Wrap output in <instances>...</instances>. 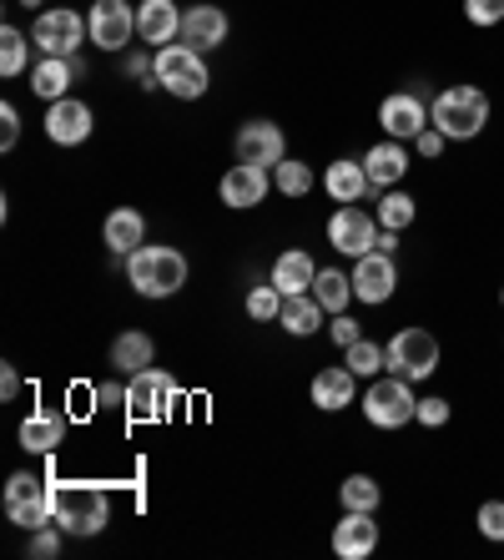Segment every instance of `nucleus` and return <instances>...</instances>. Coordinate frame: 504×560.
<instances>
[{
    "label": "nucleus",
    "mask_w": 504,
    "mask_h": 560,
    "mask_svg": "<svg viewBox=\"0 0 504 560\" xmlns=\"http://www.w3.org/2000/svg\"><path fill=\"white\" fill-rule=\"evenodd\" d=\"M429 121H434L449 142H474L479 131L490 127V96L479 92L474 81H454V86H444V92L434 96Z\"/></svg>",
    "instance_id": "f257e3e1"
},
{
    "label": "nucleus",
    "mask_w": 504,
    "mask_h": 560,
    "mask_svg": "<svg viewBox=\"0 0 504 560\" xmlns=\"http://www.w3.org/2000/svg\"><path fill=\"white\" fill-rule=\"evenodd\" d=\"M51 510L56 525H61L71 540H91L102 535L106 521H112V500H106L102 485H51Z\"/></svg>",
    "instance_id": "f03ea898"
},
{
    "label": "nucleus",
    "mask_w": 504,
    "mask_h": 560,
    "mask_svg": "<svg viewBox=\"0 0 504 560\" xmlns=\"http://www.w3.org/2000/svg\"><path fill=\"white\" fill-rule=\"evenodd\" d=\"M127 283L142 293V299H172L187 283V258L167 243H142V248L127 258Z\"/></svg>",
    "instance_id": "7ed1b4c3"
},
{
    "label": "nucleus",
    "mask_w": 504,
    "mask_h": 560,
    "mask_svg": "<svg viewBox=\"0 0 504 560\" xmlns=\"http://www.w3.org/2000/svg\"><path fill=\"white\" fill-rule=\"evenodd\" d=\"M359 405H363V419H368L374 430H403V424H414L419 394L409 378L378 374V378H368V389L359 394Z\"/></svg>",
    "instance_id": "20e7f679"
},
{
    "label": "nucleus",
    "mask_w": 504,
    "mask_h": 560,
    "mask_svg": "<svg viewBox=\"0 0 504 560\" xmlns=\"http://www.w3.org/2000/svg\"><path fill=\"white\" fill-rule=\"evenodd\" d=\"M156 86H162V92H172L177 102H197V96H208L212 71H208V61H202V51H197V46L172 40V46H162V51H156Z\"/></svg>",
    "instance_id": "39448f33"
},
{
    "label": "nucleus",
    "mask_w": 504,
    "mask_h": 560,
    "mask_svg": "<svg viewBox=\"0 0 504 560\" xmlns=\"http://www.w3.org/2000/svg\"><path fill=\"white\" fill-rule=\"evenodd\" d=\"M384 359H388L384 374H399V378H409V384H419V378L439 374L444 349H439V339H434L429 328L409 324V328H399V334L384 343Z\"/></svg>",
    "instance_id": "423d86ee"
},
{
    "label": "nucleus",
    "mask_w": 504,
    "mask_h": 560,
    "mask_svg": "<svg viewBox=\"0 0 504 560\" xmlns=\"http://www.w3.org/2000/svg\"><path fill=\"white\" fill-rule=\"evenodd\" d=\"M172 405H181V384L167 369H142V374L127 378V415L137 424H152V419H167Z\"/></svg>",
    "instance_id": "0eeeda50"
},
{
    "label": "nucleus",
    "mask_w": 504,
    "mask_h": 560,
    "mask_svg": "<svg viewBox=\"0 0 504 560\" xmlns=\"http://www.w3.org/2000/svg\"><path fill=\"white\" fill-rule=\"evenodd\" d=\"M5 515L11 525L21 530H40V525H56V510H51V485L31 475V469H15L11 480H5Z\"/></svg>",
    "instance_id": "6e6552de"
},
{
    "label": "nucleus",
    "mask_w": 504,
    "mask_h": 560,
    "mask_svg": "<svg viewBox=\"0 0 504 560\" xmlns=\"http://www.w3.org/2000/svg\"><path fill=\"white\" fill-rule=\"evenodd\" d=\"M31 40H36L40 56H81V40H91L86 15L71 11V5H56V11H40L36 26H31Z\"/></svg>",
    "instance_id": "1a4fd4ad"
},
{
    "label": "nucleus",
    "mask_w": 504,
    "mask_h": 560,
    "mask_svg": "<svg viewBox=\"0 0 504 560\" xmlns=\"http://www.w3.org/2000/svg\"><path fill=\"white\" fill-rule=\"evenodd\" d=\"M86 26H91V46L96 51H127L131 40H137V11H131L127 0H96L86 15Z\"/></svg>",
    "instance_id": "9d476101"
},
{
    "label": "nucleus",
    "mask_w": 504,
    "mask_h": 560,
    "mask_svg": "<svg viewBox=\"0 0 504 560\" xmlns=\"http://www.w3.org/2000/svg\"><path fill=\"white\" fill-rule=\"evenodd\" d=\"M328 243H333L343 258H363V253H374L378 243V218L359 202H343V208L328 218Z\"/></svg>",
    "instance_id": "9b49d317"
},
{
    "label": "nucleus",
    "mask_w": 504,
    "mask_h": 560,
    "mask_svg": "<svg viewBox=\"0 0 504 560\" xmlns=\"http://www.w3.org/2000/svg\"><path fill=\"white\" fill-rule=\"evenodd\" d=\"M233 152H237V162H253V167H268L272 172L288 156V137H283V127H278V121L253 117V121H243V127H237Z\"/></svg>",
    "instance_id": "f8f14e48"
},
{
    "label": "nucleus",
    "mask_w": 504,
    "mask_h": 560,
    "mask_svg": "<svg viewBox=\"0 0 504 560\" xmlns=\"http://www.w3.org/2000/svg\"><path fill=\"white\" fill-rule=\"evenodd\" d=\"M394 288H399V262H394V253H363V258H353V299L368 303V308H378V303L394 299Z\"/></svg>",
    "instance_id": "ddd939ff"
},
{
    "label": "nucleus",
    "mask_w": 504,
    "mask_h": 560,
    "mask_svg": "<svg viewBox=\"0 0 504 560\" xmlns=\"http://www.w3.org/2000/svg\"><path fill=\"white\" fill-rule=\"evenodd\" d=\"M268 187H272V172H268V167H253V162H237V167H227V172H222L218 197H222V208L247 212V208H258L262 197H268Z\"/></svg>",
    "instance_id": "4468645a"
},
{
    "label": "nucleus",
    "mask_w": 504,
    "mask_h": 560,
    "mask_svg": "<svg viewBox=\"0 0 504 560\" xmlns=\"http://www.w3.org/2000/svg\"><path fill=\"white\" fill-rule=\"evenodd\" d=\"M378 127H384V137H394V142H414L419 131L429 127V106L419 102L414 92H394L378 102Z\"/></svg>",
    "instance_id": "2eb2a0df"
},
{
    "label": "nucleus",
    "mask_w": 504,
    "mask_h": 560,
    "mask_svg": "<svg viewBox=\"0 0 504 560\" xmlns=\"http://www.w3.org/2000/svg\"><path fill=\"white\" fill-rule=\"evenodd\" d=\"M378 550V521L374 510H343V521L333 525V556L338 560H363Z\"/></svg>",
    "instance_id": "dca6fc26"
},
{
    "label": "nucleus",
    "mask_w": 504,
    "mask_h": 560,
    "mask_svg": "<svg viewBox=\"0 0 504 560\" xmlns=\"http://www.w3.org/2000/svg\"><path fill=\"white\" fill-rule=\"evenodd\" d=\"M91 127H96V117H91V106L77 102V96H61V102L46 106V137L56 147H81L91 137Z\"/></svg>",
    "instance_id": "f3484780"
},
{
    "label": "nucleus",
    "mask_w": 504,
    "mask_h": 560,
    "mask_svg": "<svg viewBox=\"0 0 504 560\" xmlns=\"http://www.w3.org/2000/svg\"><path fill=\"white\" fill-rule=\"evenodd\" d=\"M177 36H181L177 0H142V5H137V40H142L146 51H162V46H172Z\"/></svg>",
    "instance_id": "a211bd4d"
},
{
    "label": "nucleus",
    "mask_w": 504,
    "mask_h": 560,
    "mask_svg": "<svg viewBox=\"0 0 504 560\" xmlns=\"http://www.w3.org/2000/svg\"><path fill=\"white\" fill-rule=\"evenodd\" d=\"M359 384H363V378L353 374L349 364H328V369H318V374H313L308 399L324 409V415H338V409H349L353 399H359Z\"/></svg>",
    "instance_id": "6ab92c4d"
},
{
    "label": "nucleus",
    "mask_w": 504,
    "mask_h": 560,
    "mask_svg": "<svg viewBox=\"0 0 504 560\" xmlns=\"http://www.w3.org/2000/svg\"><path fill=\"white\" fill-rule=\"evenodd\" d=\"M409 142H394V137H384L378 147H368L363 152V172H368V183L378 187V192H388V187H399L403 177H409Z\"/></svg>",
    "instance_id": "aec40b11"
},
{
    "label": "nucleus",
    "mask_w": 504,
    "mask_h": 560,
    "mask_svg": "<svg viewBox=\"0 0 504 560\" xmlns=\"http://www.w3.org/2000/svg\"><path fill=\"white\" fill-rule=\"evenodd\" d=\"M71 77H81V56H40L36 66H31V92L40 96V102H61V96H71Z\"/></svg>",
    "instance_id": "412c9836"
},
{
    "label": "nucleus",
    "mask_w": 504,
    "mask_h": 560,
    "mask_svg": "<svg viewBox=\"0 0 504 560\" xmlns=\"http://www.w3.org/2000/svg\"><path fill=\"white\" fill-rule=\"evenodd\" d=\"M181 40L197 46V51H218L222 40H227V11H222V5H192V11H181Z\"/></svg>",
    "instance_id": "4be33fe9"
},
{
    "label": "nucleus",
    "mask_w": 504,
    "mask_h": 560,
    "mask_svg": "<svg viewBox=\"0 0 504 560\" xmlns=\"http://www.w3.org/2000/svg\"><path fill=\"white\" fill-rule=\"evenodd\" d=\"M324 192L333 197L338 208H343V202H363V197L374 192V183H368L363 162H353V156H338V162H328V172H324Z\"/></svg>",
    "instance_id": "5701e85b"
},
{
    "label": "nucleus",
    "mask_w": 504,
    "mask_h": 560,
    "mask_svg": "<svg viewBox=\"0 0 504 560\" xmlns=\"http://www.w3.org/2000/svg\"><path fill=\"white\" fill-rule=\"evenodd\" d=\"M102 237H106V253H112V258H131V253L146 243V218L137 208H117L102 222Z\"/></svg>",
    "instance_id": "b1692460"
},
{
    "label": "nucleus",
    "mask_w": 504,
    "mask_h": 560,
    "mask_svg": "<svg viewBox=\"0 0 504 560\" xmlns=\"http://www.w3.org/2000/svg\"><path fill=\"white\" fill-rule=\"evenodd\" d=\"M66 440V419L56 409H31L26 424H21V450L26 455H56Z\"/></svg>",
    "instance_id": "393cba45"
},
{
    "label": "nucleus",
    "mask_w": 504,
    "mask_h": 560,
    "mask_svg": "<svg viewBox=\"0 0 504 560\" xmlns=\"http://www.w3.org/2000/svg\"><path fill=\"white\" fill-rule=\"evenodd\" d=\"M156 364V343H152V334H142V328H127V334H117L112 339V369L117 374H142V369H152Z\"/></svg>",
    "instance_id": "a878e982"
},
{
    "label": "nucleus",
    "mask_w": 504,
    "mask_h": 560,
    "mask_svg": "<svg viewBox=\"0 0 504 560\" xmlns=\"http://www.w3.org/2000/svg\"><path fill=\"white\" fill-rule=\"evenodd\" d=\"M313 278H318V262H313L303 248L278 253V262H272V283H278L283 299H293V293H313Z\"/></svg>",
    "instance_id": "bb28decb"
},
{
    "label": "nucleus",
    "mask_w": 504,
    "mask_h": 560,
    "mask_svg": "<svg viewBox=\"0 0 504 560\" xmlns=\"http://www.w3.org/2000/svg\"><path fill=\"white\" fill-rule=\"evenodd\" d=\"M324 303L313 299V293H293V299H283V313H278V324H283V334H293V339H308V334H318L324 328Z\"/></svg>",
    "instance_id": "cd10ccee"
},
{
    "label": "nucleus",
    "mask_w": 504,
    "mask_h": 560,
    "mask_svg": "<svg viewBox=\"0 0 504 560\" xmlns=\"http://www.w3.org/2000/svg\"><path fill=\"white\" fill-rule=\"evenodd\" d=\"M313 299L324 303L328 313H349V303H353V273H343V268H318V278H313Z\"/></svg>",
    "instance_id": "c85d7f7f"
},
{
    "label": "nucleus",
    "mask_w": 504,
    "mask_h": 560,
    "mask_svg": "<svg viewBox=\"0 0 504 560\" xmlns=\"http://www.w3.org/2000/svg\"><path fill=\"white\" fill-rule=\"evenodd\" d=\"M374 218H378V228H394V233H403V228L419 218V202L403 192V187H388V192H378Z\"/></svg>",
    "instance_id": "c756f323"
},
{
    "label": "nucleus",
    "mask_w": 504,
    "mask_h": 560,
    "mask_svg": "<svg viewBox=\"0 0 504 560\" xmlns=\"http://www.w3.org/2000/svg\"><path fill=\"white\" fill-rule=\"evenodd\" d=\"M31 46H36V40H31L26 31L0 26V77H5V81L21 77V71H26V61H31Z\"/></svg>",
    "instance_id": "7c9ffc66"
},
{
    "label": "nucleus",
    "mask_w": 504,
    "mask_h": 560,
    "mask_svg": "<svg viewBox=\"0 0 504 560\" xmlns=\"http://www.w3.org/2000/svg\"><path fill=\"white\" fill-rule=\"evenodd\" d=\"M338 500H343V510H378L384 505V490H378L374 475H349V480L338 485Z\"/></svg>",
    "instance_id": "2f4dec72"
},
{
    "label": "nucleus",
    "mask_w": 504,
    "mask_h": 560,
    "mask_svg": "<svg viewBox=\"0 0 504 560\" xmlns=\"http://www.w3.org/2000/svg\"><path fill=\"white\" fill-rule=\"evenodd\" d=\"M247 318L253 324H278V313H283V293H278V283H253L243 299Z\"/></svg>",
    "instance_id": "473e14b6"
},
{
    "label": "nucleus",
    "mask_w": 504,
    "mask_h": 560,
    "mask_svg": "<svg viewBox=\"0 0 504 560\" xmlns=\"http://www.w3.org/2000/svg\"><path fill=\"white\" fill-rule=\"evenodd\" d=\"M343 364L353 369L359 378H378L388 369V359H384V343H374V339H359V343H349L343 349Z\"/></svg>",
    "instance_id": "72a5a7b5"
},
{
    "label": "nucleus",
    "mask_w": 504,
    "mask_h": 560,
    "mask_svg": "<svg viewBox=\"0 0 504 560\" xmlns=\"http://www.w3.org/2000/svg\"><path fill=\"white\" fill-rule=\"evenodd\" d=\"M272 187L283 197H308L313 192V167L308 162H293V156H283L278 167H272Z\"/></svg>",
    "instance_id": "f704fd0d"
},
{
    "label": "nucleus",
    "mask_w": 504,
    "mask_h": 560,
    "mask_svg": "<svg viewBox=\"0 0 504 560\" xmlns=\"http://www.w3.org/2000/svg\"><path fill=\"white\" fill-rule=\"evenodd\" d=\"M449 399H439V394H424L419 399V409H414V424H424V430H444L449 424Z\"/></svg>",
    "instance_id": "c9c22d12"
},
{
    "label": "nucleus",
    "mask_w": 504,
    "mask_h": 560,
    "mask_svg": "<svg viewBox=\"0 0 504 560\" xmlns=\"http://www.w3.org/2000/svg\"><path fill=\"white\" fill-rule=\"evenodd\" d=\"M474 525L484 540H504V500H484V505L474 510Z\"/></svg>",
    "instance_id": "e433bc0d"
},
{
    "label": "nucleus",
    "mask_w": 504,
    "mask_h": 560,
    "mask_svg": "<svg viewBox=\"0 0 504 560\" xmlns=\"http://www.w3.org/2000/svg\"><path fill=\"white\" fill-rule=\"evenodd\" d=\"M61 525H40V530H31V556L36 560H56L61 556Z\"/></svg>",
    "instance_id": "4c0bfd02"
},
{
    "label": "nucleus",
    "mask_w": 504,
    "mask_h": 560,
    "mask_svg": "<svg viewBox=\"0 0 504 560\" xmlns=\"http://www.w3.org/2000/svg\"><path fill=\"white\" fill-rule=\"evenodd\" d=\"M465 21H469V26H500V21H504V0H465Z\"/></svg>",
    "instance_id": "58836bf2"
},
{
    "label": "nucleus",
    "mask_w": 504,
    "mask_h": 560,
    "mask_svg": "<svg viewBox=\"0 0 504 560\" xmlns=\"http://www.w3.org/2000/svg\"><path fill=\"white\" fill-rule=\"evenodd\" d=\"M409 147H414V152L424 156V162H439V156H444V147H449V137H444V131L434 127V121H429V127L419 131V137H414V142H409Z\"/></svg>",
    "instance_id": "ea45409f"
},
{
    "label": "nucleus",
    "mask_w": 504,
    "mask_h": 560,
    "mask_svg": "<svg viewBox=\"0 0 504 560\" xmlns=\"http://www.w3.org/2000/svg\"><path fill=\"white\" fill-rule=\"evenodd\" d=\"M328 339H333L338 349H349V343H359V339H363L359 318H349V313H333V324H328Z\"/></svg>",
    "instance_id": "a19ab883"
},
{
    "label": "nucleus",
    "mask_w": 504,
    "mask_h": 560,
    "mask_svg": "<svg viewBox=\"0 0 504 560\" xmlns=\"http://www.w3.org/2000/svg\"><path fill=\"white\" fill-rule=\"evenodd\" d=\"M15 142H21V112L5 102L0 106V152H15Z\"/></svg>",
    "instance_id": "79ce46f5"
},
{
    "label": "nucleus",
    "mask_w": 504,
    "mask_h": 560,
    "mask_svg": "<svg viewBox=\"0 0 504 560\" xmlns=\"http://www.w3.org/2000/svg\"><path fill=\"white\" fill-rule=\"evenodd\" d=\"M91 399H96V409H117V405H127V384H96Z\"/></svg>",
    "instance_id": "37998d69"
},
{
    "label": "nucleus",
    "mask_w": 504,
    "mask_h": 560,
    "mask_svg": "<svg viewBox=\"0 0 504 560\" xmlns=\"http://www.w3.org/2000/svg\"><path fill=\"white\" fill-rule=\"evenodd\" d=\"M15 394H21V369H15V364H0V399L11 405Z\"/></svg>",
    "instance_id": "c03bdc74"
},
{
    "label": "nucleus",
    "mask_w": 504,
    "mask_h": 560,
    "mask_svg": "<svg viewBox=\"0 0 504 560\" xmlns=\"http://www.w3.org/2000/svg\"><path fill=\"white\" fill-rule=\"evenodd\" d=\"M378 253H399V233L394 228H378V243H374Z\"/></svg>",
    "instance_id": "a18cd8bd"
},
{
    "label": "nucleus",
    "mask_w": 504,
    "mask_h": 560,
    "mask_svg": "<svg viewBox=\"0 0 504 560\" xmlns=\"http://www.w3.org/2000/svg\"><path fill=\"white\" fill-rule=\"evenodd\" d=\"M21 5H26V11H36V5H40V0H21Z\"/></svg>",
    "instance_id": "49530a36"
},
{
    "label": "nucleus",
    "mask_w": 504,
    "mask_h": 560,
    "mask_svg": "<svg viewBox=\"0 0 504 560\" xmlns=\"http://www.w3.org/2000/svg\"><path fill=\"white\" fill-rule=\"evenodd\" d=\"M500 308H504V288H500Z\"/></svg>",
    "instance_id": "de8ad7c7"
}]
</instances>
